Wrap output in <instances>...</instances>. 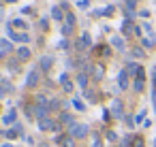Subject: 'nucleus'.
<instances>
[{"label": "nucleus", "mask_w": 156, "mask_h": 147, "mask_svg": "<svg viewBox=\"0 0 156 147\" xmlns=\"http://www.w3.org/2000/svg\"><path fill=\"white\" fill-rule=\"evenodd\" d=\"M88 132H90V126H88V124H79V121H75V124L69 128V134H71L73 138H86Z\"/></svg>", "instance_id": "f257e3e1"}, {"label": "nucleus", "mask_w": 156, "mask_h": 147, "mask_svg": "<svg viewBox=\"0 0 156 147\" xmlns=\"http://www.w3.org/2000/svg\"><path fill=\"white\" fill-rule=\"evenodd\" d=\"M41 73H43V70H41L39 66H37V68H32V70L28 73V77H26V87H30V90H32V87H37V85L41 83Z\"/></svg>", "instance_id": "f03ea898"}, {"label": "nucleus", "mask_w": 156, "mask_h": 147, "mask_svg": "<svg viewBox=\"0 0 156 147\" xmlns=\"http://www.w3.org/2000/svg\"><path fill=\"white\" fill-rule=\"evenodd\" d=\"M111 113H113L115 119H122V117H124V104H122L120 98H115V100L111 102Z\"/></svg>", "instance_id": "7ed1b4c3"}, {"label": "nucleus", "mask_w": 156, "mask_h": 147, "mask_svg": "<svg viewBox=\"0 0 156 147\" xmlns=\"http://www.w3.org/2000/svg\"><path fill=\"white\" fill-rule=\"evenodd\" d=\"M56 143H58L60 147H75V138H73L71 134H58V136H56Z\"/></svg>", "instance_id": "20e7f679"}, {"label": "nucleus", "mask_w": 156, "mask_h": 147, "mask_svg": "<svg viewBox=\"0 0 156 147\" xmlns=\"http://www.w3.org/2000/svg\"><path fill=\"white\" fill-rule=\"evenodd\" d=\"M49 11H51V13H49V15H51V19H56V22H62V24H64V17H66V13L60 9V5H54Z\"/></svg>", "instance_id": "39448f33"}, {"label": "nucleus", "mask_w": 156, "mask_h": 147, "mask_svg": "<svg viewBox=\"0 0 156 147\" xmlns=\"http://www.w3.org/2000/svg\"><path fill=\"white\" fill-rule=\"evenodd\" d=\"M9 51H13V41L11 39H2L0 41V58H5Z\"/></svg>", "instance_id": "423d86ee"}, {"label": "nucleus", "mask_w": 156, "mask_h": 147, "mask_svg": "<svg viewBox=\"0 0 156 147\" xmlns=\"http://www.w3.org/2000/svg\"><path fill=\"white\" fill-rule=\"evenodd\" d=\"M51 66H54V58H51V56H43L41 62H39V68H41L43 73H49Z\"/></svg>", "instance_id": "0eeeda50"}, {"label": "nucleus", "mask_w": 156, "mask_h": 147, "mask_svg": "<svg viewBox=\"0 0 156 147\" xmlns=\"http://www.w3.org/2000/svg\"><path fill=\"white\" fill-rule=\"evenodd\" d=\"M118 87L120 90H128V70H120L118 73Z\"/></svg>", "instance_id": "6e6552de"}, {"label": "nucleus", "mask_w": 156, "mask_h": 147, "mask_svg": "<svg viewBox=\"0 0 156 147\" xmlns=\"http://www.w3.org/2000/svg\"><path fill=\"white\" fill-rule=\"evenodd\" d=\"M2 124H7V126H15V124H17V111H15V109H9L7 115L2 117Z\"/></svg>", "instance_id": "1a4fd4ad"}, {"label": "nucleus", "mask_w": 156, "mask_h": 147, "mask_svg": "<svg viewBox=\"0 0 156 147\" xmlns=\"http://www.w3.org/2000/svg\"><path fill=\"white\" fill-rule=\"evenodd\" d=\"M9 92H13V83L9 79H0V98L7 96Z\"/></svg>", "instance_id": "9d476101"}, {"label": "nucleus", "mask_w": 156, "mask_h": 147, "mask_svg": "<svg viewBox=\"0 0 156 147\" xmlns=\"http://www.w3.org/2000/svg\"><path fill=\"white\" fill-rule=\"evenodd\" d=\"M30 56H32L30 47H26V45H24V47H20V49H17V60H20V62H28V60H30Z\"/></svg>", "instance_id": "9b49d317"}, {"label": "nucleus", "mask_w": 156, "mask_h": 147, "mask_svg": "<svg viewBox=\"0 0 156 147\" xmlns=\"http://www.w3.org/2000/svg\"><path fill=\"white\" fill-rule=\"evenodd\" d=\"M75 79H77V85H79L81 90H88V81H90V77H88V73H81V70H79Z\"/></svg>", "instance_id": "f8f14e48"}, {"label": "nucleus", "mask_w": 156, "mask_h": 147, "mask_svg": "<svg viewBox=\"0 0 156 147\" xmlns=\"http://www.w3.org/2000/svg\"><path fill=\"white\" fill-rule=\"evenodd\" d=\"M60 85L64 87V92H73V81L69 79V75H66V73H62V75H60Z\"/></svg>", "instance_id": "ddd939ff"}, {"label": "nucleus", "mask_w": 156, "mask_h": 147, "mask_svg": "<svg viewBox=\"0 0 156 147\" xmlns=\"http://www.w3.org/2000/svg\"><path fill=\"white\" fill-rule=\"evenodd\" d=\"M60 124H62V126H69V128H71V126L75 124V117H73L71 113L62 111V113H60Z\"/></svg>", "instance_id": "4468645a"}, {"label": "nucleus", "mask_w": 156, "mask_h": 147, "mask_svg": "<svg viewBox=\"0 0 156 147\" xmlns=\"http://www.w3.org/2000/svg\"><path fill=\"white\" fill-rule=\"evenodd\" d=\"M51 124H54V119L43 117V119H39V130L41 132H47V130H51Z\"/></svg>", "instance_id": "2eb2a0df"}, {"label": "nucleus", "mask_w": 156, "mask_h": 147, "mask_svg": "<svg viewBox=\"0 0 156 147\" xmlns=\"http://www.w3.org/2000/svg\"><path fill=\"white\" fill-rule=\"evenodd\" d=\"M109 43H111V47H115L118 51H124V39H122V36H111Z\"/></svg>", "instance_id": "dca6fc26"}, {"label": "nucleus", "mask_w": 156, "mask_h": 147, "mask_svg": "<svg viewBox=\"0 0 156 147\" xmlns=\"http://www.w3.org/2000/svg\"><path fill=\"white\" fill-rule=\"evenodd\" d=\"M103 75H105V68H103L101 64H96V66L92 68V79H94V81H101Z\"/></svg>", "instance_id": "f3484780"}, {"label": "nucleus", "mask_w": 156, "mask_h": 147, "mask_svg": "<svg viewBox=\"0 0 156 147\" xmlns=\"http://www.w3.org/2000/svg\"><path fill=\"white\" fill-rule=\"evenodd\" d=\"M122 32H124V34H133V32H135V26H133L130 19H124V22H122Z\"/></svg>", "instance_id": "a211bd4d"}, {"label": "nucleus", "mask_w": 156, "mask_h": 147, "mask_svg": "<svg viewBox=\"0 0 156 147\" xmlns=\"http://www.w3.org/2000/svg\"><path fill=\"white\" fill-rule=\"evenodd\" d=\"M64 24H66V26H71V28H75V26H77V17H75V13H71V11H69V13H66V17H64Z\"/></svg>", "instance_id": "6ab92c4d"}, {"label": "nucleus", "mask_w": 156, "mask_h": 147, "mask_svg": "<svg viewBox=\"0 0 156 147\" xmlns=\"http://www.w3.org/2000/svg\"><path fill=\"white\" fill-rule=\"evenodd\" d=\"M7 66H9L13 73H17V70H20V60H17V58H11V60L7 62Z\"/></svg>", "instance_id": "aec40b11"}, {"label": "nucleus", "mask_w": 156, "mask_h": 147, "mask_svg": "<svg viewBox=\"0 0 156 147\" xmlns=\"http://www.w3.org/2000/svg\"><path fill=\"white\" fill-rule=\"evenodd\" d=\"M11 24H13L15 28H20V30H26V28H28V24H26V22H24L22 17H17V19H13Z\"/></svg>", "instance_id": "412c9836"}, {"label": "nucleus", "mask_w": 156, "mask_h": 147, "mask_svg": "<svg viewBox=\"0 0 156 147\" xmlns=\"http://www.w3.org/2000/svg\"><path fill=\"white\" fill-rule=\"evenodd\" d=\"M39 28H41V32L49 30V17H41L39 19Z\"/></svg>", "instance_id": "4be33fe9"}, {"label": "nucleus", "mask_w": 156, "mask_h": 147, "mask_svg": "<svg viewBox=\"0 0 156 147\" xmlns=\"http://www.w3.org/2000/svg\"><path fill=\"white\" fill-rule=\"evenodd\" d=\"M73 30H75V28H71V26H66V24H62V28H60V32H62L64 39H69V36L73 34Z\"/></svg>", "instance_id": "5701e85b"}, {"label": "nucleus", "mask_w": 156, "mask_h": 147, "mask_svg": "<svg viewBox=\"0 0 156 147\" xmlns=\"http://www.w3.org/2000/svg\"><path fill=\"white\" fill-rule=\"evenodd\" d=\"M126 70H128V75H137L139 64H137V62H128V64H126Z\"/></svg>", "instance_id": "b1692460"}, {"label": "nucleus", "mask_w": 156, "mask_h": 147, "mask_svg": "<svg viewBox=\"0 0 156 147\" xmlns=\"http://www.w3.org/2000/svg\"><path fill=\"white\" fill-rule=\"evenodd\" d=\"M81 41H83V45L86 47H90L92 45V36H90V32H81V36H79Z\"/></svg>", "instance_id": "393cba45"}, {"label": "nucleus", "mask_w": 156, "mask_h": 147, "mask_svg": "<svg viewBox=\"0 0 156 147\" xmlns=\"http://www.w3.org/2000/svg\"><path fill=\"white\" fill-rule=\"evenodd\" d=\"M24 113H26V117H28V119H32V117H37V115H34V104H26V109H24Z\"/></svg>", "instance_id": "a878e982"}, {"label": "nucleus", "mask_w": 156, "mask_h": 147, "mask_svg": "<svg viewBox=\"0 0 156 147\" xmlns=\"http://www.w3.org/2000/svg\"><path fill=\"white\" fill-rule=\"evenodd\" d=\"M113 13H115V7H113V5H109V7L103 9V17H111Z\"/></svg>", "instance_id": "bb28decb"}, {"label": "nucleus", "mask_w": 156, "mask_h": 147, "mask_svg": "<svg viewBox=\"0 0 156 147\" xmlns=\"http://www.w3.org/2000/svg\"><path fill=\"white\" fill-rule=\"evenodd\" d=\"M58 47H60V49H64V51H69V49H71V41H69V39H64V36H62V41H60V43H58Z\"/></svg>", "instance_id": "cd10ccee"}, {"label": "nucleus", "mask_w": 156, "mask_h": 147, "mask_svg": "<svg viewBox=\"0 0 156 147\" xmlns=\"http://www.w3.org/2000/svg\"><path fill=\"white\" fill-rule=\"evenodd\" d=\"M22 15H30V17H34L37 11H34V7H24V9H22Z\"/></svg>", "instance_id": "c85d7f7f"}, {"label": "nucleus", "mask_w": 156, "mask_h": 147, "mask_svg": "<svg viewBox=\"0 0 156 147\" xmlns=\"http://www.w3.org/2000/svg\"><path fill=\"white\" fill-rule=\"evenodd\" d=\"M58 109H60V100H58V98L49 100V111H58Z\"/></svg>", "instance_id": "c756f323"}, {"label": "nucleus", "mask_w": 156, "mask_h": 147, "mask_svg": "<svg viewBox=\"0 0 156 147\" xmlns=\"http://www.w3.org/2000/svg\"><path fill=\"white\" fill-rule=\"evenodd\" d=\"M73 107H75L77 111H86V104H83L79 98H75V100H73Z\"/></svg>", "instance_id": "7c9ffc66"}, {"label": "nucleus", "mask_w": 156, "mask_h": 147, "mask_svg": "<svg viewBox=\"0 0 156 147\" xmlns=\"http://www.w3.org/2000/svg\"><path fill=\"white\" fill-rule=\"evenodd\" d=\"M77 7H79L81 11H86V9H90V0H77Z\"/></svg>", "instance_id": "2f4dec72"}, {"label": "nucleus", "mask_w": 156, "mask_h": 147, "mask_svg": "<svg viewBox=\"0 0 156 147\" xmlns=\"http://www.w3.org/2000/svg\"><path fill=\"white\" fill-rule=\"evenodd\" d=\"M83 96H86L88 100H96V94H94V92H92L90 87H88V90H83Z\"/></svg>", "instance_id": "473e14b6"}, {"label": "nucleus", "mask_w": 156, "mask_h": 147, "mask_svg": "<svg viewBox=\"0 0 156 147\" xmlns=\"http://www.w3.org/2000/svg\"><path fill=\"white\" fill-rule=\"evenodd\" d=\"M75 49H77V51H83V49H88V47L83 45V41H81V39H77V41H75Z\"/></svg>", "instance_id": "72a5a7b5"}, {"label": "nucleus", "mask_w": 156, "mask_h": 147, "mask_svg": "<svg viewBox=\"0 0 156 147\" xmlns=\"http://www.w3.org/2000/svg\"><path fill=\"white\" fill-rule=\"evenodd\" d=\"M133 87H135V92H143V81L141 79H135V85Z\"/></svg>", "instance_id": "f704fd0d"}, {"label": "nucleus", "mask_w": 156, "mask_h": 147, "mask_svg": "<svg viewBox=\"0 0 156 147\" xmlns=\"http://www.w3.org/2000/svg\"><path fill=\"white\" fill-rule=\"evenodd\" d=\"M60 130H62V124H60V119H58V121L54 119V124H51V132H60Z\"/></svg>", "instance_id": "c9c22d12"}, {"label": "nucleus", "mask_w": 156, "mask_h": 147, "mask_svg": "<svg viewBox=\"0 0 156 147\" xmlns=\"http://www.w3.org/2000/svg\"><path fill=\"white\" fill-rule=\"evenodd\" d=\"M133 56H135V58H143L145 53H143V49H139V47H135V49H133Z\"/></svg>", "instance_id": "e433bc0d"}, {"label": "nucleus", "mask_w": 156, "mask_h": 147, "mask_svg": "<svg viewBox=\"0 0 156 147\" xmlns=\"http://www.w3.org/2000/svg\"><path fill=\"white\" fill-rule=\"evenodd\" d=\"M143 47H154V39H143Z\"/></svg>", "instance_id": "4c0bfd02"}, {"label": "nucleus", "mask_w": 156, "mask_h": 147, "mask_svg": "<svg viewBox=\"0 0 156 147\" xmlns=\"http://www.w3.org/2000/svg\"><path fill=\"white\" fill-rule=\"evenodd\" d=\"M135 77H137V79H141V81H143V79H145V70H143V68H141V66H139V70H137V75H135Z\"/></svg>", "instance_id": "58836bf2"}, {"label": "nucleus", "mask_w": 156, "mask_h": 147, "mask_svg": "<svg viewBox=\"0 0 156 147\" xmlns=\"http://www.w3.org/2000/svg\"><path fill=\"white\" fill-rule=\"evenodd\" d=\"M60 9H62L64 13H69V2H66V0H60Z\"/></svg>", "instance_id": "ea45409f"}, {"label": "nucleus", "mask_w": 156, "mask_h": 147, "mask_svg": "<svg viewBox=\"0 0 156 147\" xmlns=\"http://www.w3.org/2000/svg\"><path fill=\"white\" fill-rule=\"evenodd\" d=\"M135 147H143V138L141 136H135V143H133Z\"/></svg>", "instance_id": "a19ab883"}, {"label": "nucleus", "mask_w": 156, "mask_h": 147, "mask_svg": "<svg viewBox=\"0 0 156 147\" xmlns=\"http://www.w3.org/2000/svg\"><path fill=\"white\" fill-rule=\"evenodd\" d=\"M107 138H109V141H115V138H118V134H115V132H111V130H109V132H107Z\"/></svg>", "instance_id": "79ce46f5"}, {"label": "nucleus", "mask_w": 156, "mask_h": 147, "mask_svg": "<svg viewBox=\"0 0 156 147\" xmlns=\"http://www.w3.org/2000/svg\"><path fill=\"white\" fill-rule=\"evenodd\" d=\"M92 147H103V143H101V138H98V136H94V143H92Z\"/></svg>", "instance_id": "37998d69"}, {"label": "nucleus", "mask_w": 156, "mask_h": 147, "mask_svg": "<svg viewBox=\"0 0 156 147\" xmlns=\"http://www.w3.org/2000/svg\"><path fill=\"white\" fill-rule=\"evenodd\" d=\"M141 28H145V32H150V34H152V26H150V24H147V22H145V24H143V26H141Z\"/></svg>", "instance_id": "c03bdc74"}, {"label": "nucleus", "mask_w": 156, "mask_h": 147, "mask_svg": "<svg viewBox=\"0 0 156 147\" xmlns=\"http://www.w3.org/2000/svg\"><path fill=\"white\" fill-rule=\"evenodd\" d=\"M143 117H145V111H141V113H139V115H137V117H135V121H141V119H143Z\"/></svg>", "instance_id": "a18cd8bd"}, {"label": "nucleus", "mask_w": 156, "mask_h": 147, "mask_svg": "<svg viewBox=\"0 0 156 147\" xmlns=\"http://www.w3.org/2000/svg\"><path fill=\"white\" fill-rule=\"evenodd\" d=\"M109 113H111V111H103V119H105V121H109Z\"/></svg>", "instance_id": "49530a36"}, {"label": "nucleus", "mask_w": 156, "mask_h": 147, "mask_svg": "<svg viewBox=\"0 0 156 147\" xmlns=\"http://www.w3.org/2000/svg\"><path fill=\"white\" fill-rule=\"evenodd\" d=\"M5 19V7H0V22Z\"/></svg>", "instance_id": "de8ad7c7"}, {"label": "nucleus", "mask_w": 156, "mask_h": 147, "mask_svg": "<svg viewBox=\"0 0 156 147\" xmlns=\"http://www.w3.org/2000/svg\"><path fill=\"white\" fill-rule=\"evenodd\" d=\"M5 2H7V5H15V2H17V0H5Z\"/></svg>", "instance_id": "09e8293b"}, {"label": "nucleus", "mask_w": 156, "mask_h": 147, "mask_svg": "<svg viewBox=\"0 0 156 147\" xmlns=\"http://www.w3.org/2000/svg\"><path fill=\"white\" fill-rule=\"evenodd\" d=\"M2 147H15V145H9V143H7V145H2Z\"/></svg>", "instance_id": "8fccbe9b"}, {"label": "nucleus", "mask_w": 156, "mask_h": 147, "mask_svg": "<svg viewBox=\"0 0 156 147\" xmlns=\"http://www.w3.org/2000/svg\"><path fill=\"white\" fill-rule=\"evenodd\" d=\"M39 147H49V145H45V143H43V145H39Z\"/></svg>", "instance_id": "3c124183"}, {"label": "nucleus", "mask_w": 156, "mask_h": 147, "mask_svg": "<svg viewBox=\"0 0 156 147\" xmlns=\"http://www.w3.org/2000/svg\"><path fill=\"white\" fill-rule=\"evenodd\" d=\"M154 147H156V138H154Z\"/></svg>", "instance_id": "603ef678"}, {"label": "nucleus", "mask_w": 156, "mask_h": 147, "mask_svg": "<svg viewBox=\"0 0 156 147\" xmlns=\"http://www.w3.org/2000/svg\"><path fill=\"white\" fill-rule=\"evenodd\" d=\"M0 136H2V132H0Z\"/></svg>", "instance_id": "864d4df0"}, {"label": "nucleus", "mask_w": 156, "mask_h": 147, "mask_svg": "<svg viewBox=\"0 0 156 147\" xmlns=\"http://www.w3.org/2000/svg\"><path fill=\"white\" fill-rule=\"evenodd\" d=\"M124 2H126V0H124Z\"/></svg>", "instance_id": "5fc2aeb1"}, {"label": "nucleus", "mask_w": 156, "mask_h": 147, "mask_svg": "<svg viewBox=\"0 0 156 147\" xmlns=\"http://www.w3.org/2000/svg\"><path fill=\"white\" fill-rule=\"evenodd\" d=\"M0 79H2V77H0Z\"/></svg>", "instance_id": "6e6d98bb"}]
</instances>
